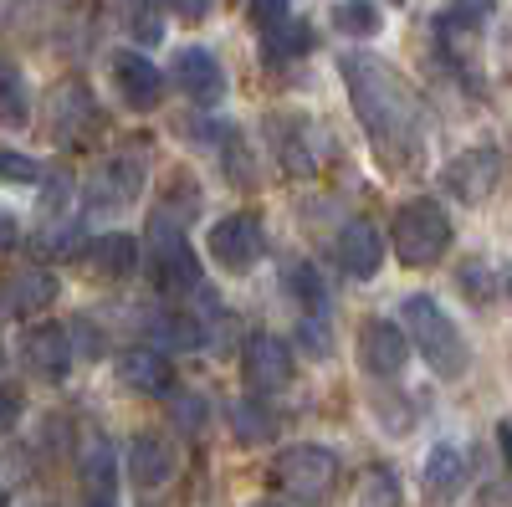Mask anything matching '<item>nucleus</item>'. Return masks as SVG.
I'll return each mask as SVG.
<instances>
[{
  "label": "nucleus",
  "mask_w": 512,
  "mask_h": 507,
  "mask_svg": "<svg viewBox=\"0 0 512 507\" xmlns=\"http://www.w3.org/2000/svg\"><path fill=\"white\" fill-rule=\"evenodd\" d=\"M108 77H113L118 98L134 108V113H149V108L164 103V72H159L149 57H139V52L118 47V52L108 57Z\"/></svg>",
  "instance_id": "obj_11"
},
{
  "label": "nucleus",
  "mask_w": 512,
  "mask_h": 507,
  "mask_svg": "<svg viewBox=\"0 0 512 507\" xmlns=\"http://www.w3.org/2000/svg\"><path fill=\"white\" fill-rule=\"evenodd\" d=\"M308 52H313V26H308V21L287 16V21H277V26L262 31V57H267L272 67L297 62V57H308Z\"/></svg>",
  "instance_id": "obj_24"
},
{
  "label": "nucleus",
  "mask_w": 512,
  "mask_h": 507,
  "mask_svg": "<svg viewBox=\"0 0 512 507\" xmlns=\"http://www.w3.org/2000/svg\"><path fill=\"white\" fill-rule=\"evenodd\" d=\"M400 328L410 338V349L431 364V374L461 379L466 369H472V349H466L456 318L431 298V292H410V298H400Z\"/></svg>",
  "instance_id": "obj_2"
},
{
  "label": "nucleus",
  "mask_w": 512,
  "mask_h": 507,
  "mask_svg": "<svg viewBox=\"0 0 512 507\" xmlns=\"http://www.w3.org/2000/svg\"><path fill=\"white\" fill-rule=\"evenodd\" d=\"M164 11H175V16H185V21H205L210 16V0H159Z\"/></svg>",
  "instance_id": "obj_39"
},
{
  "label": "nucleus",
  "mask_w": 512,
  "mask_h": 507,
  "mask_svg": "<svg viewBox=\"0 0 512 507\" xmlns=\"http://www.w3.org/2000/svg\"><path fill=\"white\" fill-rule=\"evenodd\" d=\"M359 364L374 374V379H400V369L410 364V338L400 323L390 318H369L359 328Z\"/></svg>",
  "instance_id": "obj_12"
},
{
  "label": "nucleus",
  "mask_w": 512,
  "mask_h": 507,
  "mask_svg": "<svg viewBox=\"0 0 512 507\" xmlns=\"http://www.w3.org/2000/svg\"><path fill=\"white\" fill-rule=\"evenodd\" d=\"M267 139H272V154L277 164L287 169V175L297 180H308L318 175V164H323V134H318V123L303 118V113H272L267 118Z\"/></svg>",
  "instance_id": "obj_8"
},
{
  "label": "nucleus",
  "mask_w": 512,
  "mask_h": 507,
  "mask_svg": "<svg viewBox=\"0 0 512 507\" xmlns=\"http://www.w3.org/2000/svg\"><path fill=\"white\" fill-rule=\"evenodd\" d=\"M297 338H303V349H308L313 359H328V354H333V333H328V323H318V318L297 323Z\"/></svg>",
  "instance_id": "obj_35"
},
{
  "label": "nucleus",
  "mask_w": 512,
  "mask_h": 507,
  "mask_svg": "<svg viewBox=\"0 0 512 507\" xmlns=\"http://www.w3.org/2000/svg\"><path fill=\"white\" fill-rule=\"evenodd\" d=\"M466 487V461L456 446H436L425 456V497L431 502H451L456 492Z\"/></svg>",
  "instance_id": "obj_25"
},
{
  "label": "nucleus",
  "mask_w": 512,
  "mask_h": 507,
  "mask_svg": "<svg viewBox=\"0 0 512 507\" xmlns=\"http://www.w3.org/2000/svg\"><path fill=\"white\" fill-rule=\"evenodd\" d=\"M118 385H128L134 395H175V364H169L164 349H123L113 359Z\"/></svg>",
  "instance_id": "obj_16"
},
{
  "label": "nucleus",
  "mask_w": 512,
  "mask_h": 507,
  "mask_svg": "<svg viewBox=\"0 0 512 507\" xmlns=\"http://www.w3.org/2000/svg\"><path fill=\"white\" fill-rule=\"evenodd\" d=\"M175 88L195 103V108H216L221 98H226V72H221V62H216V52H205V47H185L180 57H175Z\"/></svg>",
  "instance_id": "obj_15"
},
{
  "label": "nucleus",
  "mask_w": 512,
  "mask_h": 507,
  "mask_svg": "<svg viewBox=\"0 0 512 507\" xmlns=\"http://www.w3.org/2000/svg\"><path fill=\"white\" fill-rule=\"evenodd\" d=\"M231 436H236L241 446H262V441H272V436H277V420H272L267 400H256V395L236 400V405H231Z\"/></svg>",
  "instance_id": "obj_27"
},
{
  "label": "nucleus",
  "mask_w": 512,
  "mask_h": 507,
  "mask_svg": "<svg viewBox=\"0 0 512 507\" xmlns=\"http://www.w3.org/2000/svg\"><path fill=\"white\" fill-rule=\"evenodd\" d=\"M31 251L41 262H67V257H88V236H82V221L57 216L31 236Z\"/></svg>",
  "instance_id": "obj_23"
},
{
  "label": "nucleus",
  "mask_w": 512,
  "mask_h": 507,
  "mask_svg": "<svg viewBox=\"0 0 512 507\" xmlns=\"http://www.w3.org/2000/svg\"><path fill=\"white\" fill-rule=\"evenodd\" d=\"M139 190H144V159L113 154L98 175L88 180V205H93V210H123Z\"/></svg>",
  "instance_id": "obj_17"
},
{
  "label": "nucleus",
  "mask_w": 512,
  "mask_h": 507,
  "mask_svg": "<svg viewBox=\"0 0 512 507\" xmlns=\"http://www.w3.org/2000/svg\"><path fill=\"white\" fill-rule=\"evenodd\" d=\"M251 507H292V502H251Z\"/></svg>",
  "instance_id": "obj_43"
},
{
  "label": "nucleus",
  "mask_w": 512,
  "mask_h": 507,
  "mask_svg": "<svg viewBox=\"0 0 512 507\" xmlns=\"http://www.w3.org/2000/svg\"><path fill=\"white\" fill-rule=\"evenodd\" d=\"M88 267H93V277H103V282L134 277V272H139V241L128 236V231H113V236L88 241Z\"/></svg>",
  "instance_id": "obj_22"
},
{
  "label": "nucleus",
  "mask_w": 512,
  "mask_h": 507,
  "mask_svg": "<svg viewBox=\"0 0 512 507\" xmlns=\"http://www.w3.org/2000/svg\"><path fill=\"white\" fill-rule=\"evenodd\" d=\"M451 216H446V205L431 200V195H415L395 210V226H390V246H395V257L400 267H436L446 251H451Z\"/></svg>",
  "instance_id": "obj_3"
},
{
  "label": "nucleus",
  "mask_w": 512,
  "mask_h": 507,
  "mask_svg": "<svg viewBox=\"0 0 512 507\" xmlns=\"http://www.w3.org/2000/svg\"><path fill=\"white\" fill-rule=\"evenodd\" d=\"M226 175H231V185H256V164L236 129H226Z\"/></svg>",
  "instance_id": "obj_34"
},
{
  "label": "nucleus",
  "mask_w": 512,
  "mask_h": 507,
  "mask_svg": "<svg viewBox=\"0 0 512 507\" xmlns=\"http://www.w3.org/2000/svg\"><path fill=\"white\" fill-rule=\"evenodd\" d=\"M159 0H134V6H128V31H134L144 47H159L164 41V21H159Z\"/></svg>",
  "instance_id": "obj_31"
},
{
  "label": "nucleus",
  "mask_w": 512,
  "mask_h": 507,
  "mask_svg": "<svg viewBox=\"0 0 512 507\" xmlns=\"http://www.w3.org/2000/svg\"><path fill=\"white\" fill-rule=\"evenodd\" d=\"M497 446H502V461L512 467V420H502V426H497Z\"/></svg>",
  "instance_id": "obj_41"
},
{
  "label": "nucleus",
  "mask_w": 512,
  "mask_h": 507,
  "mask_svg": "<svg viewBox=\"0 0 512 507\" xmlns=\"http://www.w3.org/2000/svg\"><path fill=\"white\" fill-rule=\"evenodd\" d=\"M21 426V395L11 385H0V436Z\"/></svg>",
  "instance_id": "obj_37"
},
{
  "label": "nucleus",
  "mask_w": 512,
  "mask_h": 507,
  "mask_svg": "<svg viewBox=\"0 0 512 507\" xmlns=\"http://www.w3.org/2000/svg\"><path fill=\"white\" fill-rule=\"evenodd\" d=\"M57 303V277L47 267H16L6 282H0V308L11 318H31L41 308Z\"/></svg>",
  "instance_id": "obj_18"
},
{
  "label": "nucleus",
  "mask_w": 512,
  "mask_h": 507,
  "mask_svg": "<svg viewBox=\"0 0 512 507\" xmlns=\"http://www.w3.org/2000/svg\"><path fill=\"white\" fill-rule=\"evenodd\" d=\"M338 77L349 88V103L369 134V149L384 175H420L425 164V113L415 88L369 52H344L338 57Z\"/></svg>",
  "instance_id": "obj_1"
},
{
  "label": "nucleus",
  "mask_w": 512,
  "mask_h": 507,
  "mask_svg": "<svg viewBox=\"0 0 512 507\" xmlns=\"http://www.w3.org/2000/svg\"><path fill=\"white\" fill-rule=\"evenodd\" d=\"M41 180H47V190H41V205L62 210V200L72 195V180H67V175H41Z\"/></svg>",
  "instance_id": "obj_38"
},
{
  "label": "nucleus",
  "mask_w": 512,
  "mask_h": 507,
  "mask_svg": "<svg viewBox=\"0 0 512 507\" xmlns=\"http://www.w3.org/2000/svg\"><path fill=\"white\" fill-rule=\"evenodd\" d=\"M497 180H502V154H497L492 144L466 149V154H456V159L441 169V190H446L451 200H461V205H482V200L497 190Z\"/></svg>",
  "instance_id": "obj_10"
},
{
  "label": "nucleus",
  "mask_w": 512,
  "mask_h": 507,
  "mask_svg": "<svg viewBox=\"0 0 512 507\" xmlns=\"http://www.w3.org/2000/svg\"><path fill=\"white\" fill-rule=\"evenodd\" d=\"M205 415H210L205 395H169V420H175L185 436H195V431L205 426Z\"/></svg>",
  "instance_id": "obj_33"
},
{
  "label": "nucleus",
  "mask_w": 512,
  "mask_h": 507,
  "mask_svg": "<svg viewBox=\"0 0 512 507\" xmlns=\"http://www.w3.org/2000/svg\"><path fill=\"white\" fill-rule=\"evenodd\" d=\"M246 16L256 21V26H277V21H287V0H246Z\"/></svg>",
  "instance_id": "obj_36"
},
{
  "label": "nucleus",
  "mask_w": 512,
  "mask_h": 507,
  "mask_svg": "<svg viewBox=\"0 0 512 507\" xmlns=\"http://www.w3.org/2000/svg\"><path fill=\"white\" fill-rule=\"evenodd\" d=\"M282 287H287L292 298L308 308V318L328 308V287H323V277H318V267H313V262H287V267H282Z\"/></svg>",
  "instance_id": "obj_28"
},
{
  "label": "nucleus",
  "mask_w": 512,
  "mask_h": 507,
  "mask_svg": "<svg viewBox=\"0 0 512 507\" xmlns=\"http://www.w3.org/2000/svg\"><path fill=\"white\" fill-rule=\"evenodd\" d=\"M205 251H210V262H216L221 272H231V277H246L256 262H262V251H267L262 221H256L251 210H236V216H221L216 226H210V236H205Z\"/></svg>",
  "instance_id": "obj_6"
},
{
  "label": "nucleus",
  "mask_w": 512,
  "mask_h": 507,
  "mask_svg": "<svg viewBox=\"0 0 512 507\" xmlns=\"http://www.w3.org/2000/svg\"><path fill=\"white\" fill-rule=\"evenodd\" d=\"M487 21H492V0H451L436 21V31L441 36H482Z\"/></svg>",
  "instance_id": "obj_29"
},
{
  "label": "nucleus",
  "mask_w": 512,
  "mask_h": 507,
  "mask_svg": "<svg viewBox=\"0 0 512 507\" xmlns=\"http://www.w3.org/2000/svg\"><path fill=\"white\" fill-rule=\"evenodd\" d=\"M144 246H149L144 267H149V277H154V287L164 292V298H195V292L205 287L200 282V262H195L190 241H185V226L169 216V210H159V216L149 221Z\"/></svg>",
  "instance_id": "obj_4"
},
{
  "label": "nucleus",
  "mask_w": 512,
  "mask_h": 507,
  "mask_svg": "<svg viewBox=\"0 0 512 507\" xmlns=\"http://www.w3.org/2000/svg\"><path fill=\"white\" fill-rule=\"evenodd\" d=\"M47 123H52V139H57L62 149L88 144V139L98 134V123H103L98 98H93L88 82H77V77L62 82V88L52 93V113H47Z\"/></svg>",
  "instance_id": "obj_9"
},
{
  "label": "nucleus",
  "mask_w": 512,
  "mask_h": 507,
  "mask_svg": "<svg viewBox=\"0 0 512 507\" xmlns=\"http://www.w3.org/2000/svg\"><path fill=\"white\" fill-rule=\"evenodd\" d=\"M144 333L164 349H205L210 344V328L200 323V313H185V308H154L144 313Z\"/></svg>",
  "instance_id": "obj_20"
},
{
  "label": "nucleus",
  "mask_w": 512,
  "mask_h": 507,
  "mask_svg": "<svg viewBox=\"0 0 512 507\" xmlns=\"http://www.w3.org/2000/svg\"><path fill=\"white\" fill-rule=\"evenodd\" d=\"M0 123L6 129H26L31 123V88H26V72L0 57Z\"/></svg>",
  "instance_id": "obj_26"
},
{
  "label": "nucleus",
  "mask_w": 512,
  "mask_h": 507,
  "mask_svg": "<svg viewBox=\"0 0 512 507\" xmlns=\"http://www.w3.org/2000/svg\"><path fill=\"white\" fill-rule=\"evenodd\" d=\"M72 359H77V354H72V338H67L62 323H36V328H26V338H21V364H26L36 379L57 385V379H67Z\"/></svg>",
  "instance_id": "obj_13"
},
{
  "label": "nucleus",
  "mask_w": 512,
  "mask_h": 507,
  "mask_svg": "<svg viewBox=\"0 0 512 507\" xmlns=\"http://www.w3.org/2000/svg\"><path fill=\"white\" fill-rule=\"evenodd\" d=\"M41 175H47V169H41L31 154L0 149V180H6V185H41Z\"/></svg>",
  "instance_id": "obj_32"
},
{
  "label": "nucleus",
  "mask_w": 512,
  "mask_h": 507,
  "mask_svg": "<svg viewBox=\"0 0 512 507\" xmlns=\"http://www.w3.org/2000/svg\"><path fill=\"white\" fill-rule=\"evenodd\" d=\"M82 507H118V502H113V497H88Z\"/></svg>",
  "instance_id": "obj_42"
},
{
  "label": "nucleus",
  "mask_w": 512,
  "mask_h": 507,
  "mask_svg": "<svg viewBox=\"0 0 512 507\" xmlns=\"http://www.w3.org/2000/svg\"><path fill=\"white\" fill-rule=\"evenodd\" d=\"M333 262H338V272L354 277V282L379 277V267H384V236H379V226L374 221H349L344 231H338V241H333Z\"/></svg>",
  "instance_id": "obj_14"
},
{
  "label": "nucleus",
  "mask_w": 512,
  "mask_h": 507,
  "mask_svg": "<svg viewBox=\"0 0 512 507\" xmlns=\"http://www.w3.org/2000/svg\"><path fill=\"white\" fill-rule=\"evenodd\" d=\"M11 246H16V221L6 216V210H0V257H6Z\"/></svg>",
  "instance_id": "obj_40"
},
{
  "label": "nucleus",
  "mask_w": 512,
  "mask_h": 507,
  "mask_svg": "<svg viewBox=\"0 0 512 507\" xmlns=\"http://www.w3.org/2000/svg\"><path fill=\"white\" fill-rule=\"evenodd\" d=\"M175 467H180V456H175V446H169L164 436H139L134 446H128V477H134L139 492L164 487L169 477H175Z\"/></svg>",
  "instance_id": "obj_19"
},
{
  "label": "nucleus",
  "mask_w": 512,
  "mask_h": 507,
  "mask_svg": "<svg viewBox=\"0 0 512 507\" xmlns=\"http://www.w3.org/2000/svg\"><path fill=\"white\" fill-rule=\"evenodd\" d=\"M77 477L88 487V497H113V482H118V456H113V441L103 431H88L77 446Z\"/></svg>",
  "instance_id": "obj_21"
},
{
  "label": "nucleus",
  "mask_w": 512,
  "mask_h": 507,
  "mask_svg": "<svg viewBox=\"0 0 512 507\" xmlns=\"http://www.w3.org/2000/svg\"><path fill=\"white\" fill-rule=\"evenodd\" d=\"M272 487L282 497H292L297 507H318L333 497L338 487V456L318 441H303V446H282L277 461H272Z\"/></svg>",
  "instance_id": "obj_5"
},
{
  "label": "nucleus",
  "mask_w": 512,
  "mask_h": 507,
  "mask_svg": "<svg viewBox=\"0 0 512 507\" xmlns=\"http://www.w3.org/2000/svg\"><path fill=\"white\" fill-rule=\"evenodd\" d=\"M292 374H297V364H292L287 338H277V333H251L246 344H241V379H246V390H251L256 400L282 395V390L292 385Z\"/></svg>",
  "instance_id": "obj_7"
},
{
  "label": "nucleus",
  "mask_w": 512,
  "mask_h": 507,
  "mask_svg": "<svg viewBox=\"0 0 512 507\" xmlns=\"http://www.w3.org/2000/svg\"><path fill=\"white\" fill-rule=\"evenodd\" d=\"M333 26L344 31V36L369 41V36H379V31H384V16H379L374 0H344V6L333 11Z\"/></svg>",
  "instance_id": "obj_30"
},
{
  "label": "nucleus",
  "mask_w": 512,
  "mask_h": 507,
  "mask_svg": "<svg viewBox=\"0 0 512 507\" xmlns=\"http://www.w3.org/2000/svg\"><path fill=\"white\" fill-rule=\"evenodd\" d=\"M0 507H6V487H0Z\"/></svg>",
  "instance_id": "obj_44"
}]
</instances>
